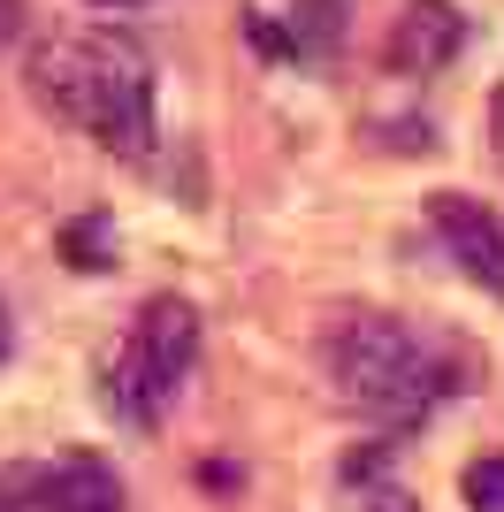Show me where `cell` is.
Returning <instances> with one entry per match:
<instances>
[{
    "mask_svg": "<svg viewBox=\"0 0 504 512\" xmlns=\"http://www.w3.org/2000/svg\"><path fill=\"white\" fill-rule=\"evenodd\" d=\"M321 375L359 421L420 428L466 390V352L428 321L405 314H344L321 337Z\"/></svg>",
    "mask_w": 504,
    "mask_h": 512,
    "instance_id": "1",
    "label": "cell"
},
{
    "mask_svg": "<svg viewBox=\"0 0 504 512\" xmlns=\"http://www.w3.org/2000/svg\"><path fill=\"white\" fill-rule=\"evenodd\" d=\"M23 85H31V100H39L54 123L84 130V138L100 153H115V161H146L153 138H161V115H153V62L123 39V31H77V39L31 46Z\"/></svg>",
    "mask_w": 504,
    "mask_h": 512,
    "instance_id": "2",
    "label": "cell"
},
{
    "mask_svg": "<svg viewBox=\"0 0 504 512\" xmlns=\"http://www.w3.org/2000/svg\"><path fill=\"white\" fill-rule=\"evenodd\" d=\"M191 367H199V306H191L184 291H146L138 314L123 321V344L107 352V375H100L107 421L153 436V428L176 413Z\"/></svg>",
    "mask_w": 504,
    "mask_h": 512,
    "instance_id": "3",
    "label": "cell"
},
{
    "mask_svg": "<svg viewBox=\"0 0 504 512\" xmlns=\"http://www.w3.org/2000/svg\"><path fill=\"white\" fill-rule=\"evenodd\" d=\"M0 512H130V497L100 451H62V459H8Z\"/></svg>",
    "mask_w": 504,
    "mask_h": 512,
    "instance_id": "4",
    "label": "cell"
},
{
    "mask_svg": "<svg viewBox=\"0 0 504 512\" xmlns=\"http://www.w3.org/2000/svg\"><path fill=\"white\" fill-rule=\"evenodd\" d=\"M428 230H436L443 260L459 268L482 299L504 306V207L474 192H428Z\"/></svg>",
    "mask_w": 504,
    "mask_h": 512,
    "instance_id": "5",
    "label": "cell"
},
{
    "mask_svg": "<svg viewBox=\"0 0 504 512\" xmlns=\"http://www.w3.org/2000/svg\"><path fill=\"white\" fill-rule=\"evenodd\" d=\"M466 39H474V23H466L459 0H405L390 16V39H382V69L390 77H436L466 54Z\"/></svg>",
    "mask_w": 504,
    "mask_h": 512,
    "instance_id": "6",
    "label": "cell"
},
{
    "mask_svg": "<svg viewBox=\"0 0 504 512\" xmlns=\"http://www.w3.org/2000/svg\"><path fill=\"white\" fill-rule=\"evenodd\" d=\"M54 253H62L77 276H107V268H115V214L107 207L69 214L62 230H54Z\"/></svg>",
    "mask_w": 504,
    "mask_h": 512,
    "instance_id": "7",
    "label": "cell"
},
{
    "mask_svg": "<svg viewBox=\"0 0 504 512\" xmlns=\"http://www.w3.org/2000/svg\"><path fill=\"white\" fill-rule=\"evenodd\" d=\"M459 497L466 512H504V451H482L459 467Z\"/></svg>",
    "mask_w": 504,
    "mask_h": 512,
    "instance_id": "8",
    "label": "cell"
},
{
    "mask_svg": "<svg viewBox=\"0 0 504 512\" xmlns=\"http://www.w3.org/2000/svg\"><path fill=\"white\" fill-rule=\"evenodd\" d=\"M489 146H497V161H504V85L489 92Z\"/></svg>",
    "mask_w": 504,
    "mask_h": 512,
    "instance_id": "9",
    "label": "cell"
},
{
    "mask_svg": "<svg viewBox=\"0 0 504 512\" xmlns=\"http://www.w3.org/2000/svg\"><path fill=\"white\" fill-rule=\"evenodd\" d=\"M367 512H420V505L405 490H375V497H367Z\"/></svg>",
    "mask_w": 504,
    "mask_h": 512,
    "instance_id": "10",
    "label": "cell"
},
{
    "mask_svg": "<svg viewBox=\"0 0 504 512\" xmlns=\"http://www.w3.org/2000/svg\"><path fill=\"white\" fill-rule=\"evenodd\" d=\"M16 360V321H8V299H0V367Z\"/></svg>",
    "mask_w": 504,
    "mask_h": 512,
    "instance_id": "11",
    "label": "cell"
},
{
    "mask_svg": "<svg viewBox=\"0 0 504 512\" xmlns=\"http://www.w3.org/2000/svg\"><path fill=\"white\" fill-rule=\"evenodd\" d=\"M84 8H107V16H130V8H146V0H84Z\"/></svg>",
    "mask_w": 504,
    "mask_h": 512,
    "instance_id": "12",
    "label": "cell"
},
{
    "mask_svg": "<svg viewBox=\"0 0 504 512\" xmlns=\"http://www.w3.org/2000/svg\"><path fill=\"white\" fill-rule=\"evenodd\" d=\"M8 31H16V0H0V39H8Z\"/></svg>",
    "mask_w": 504,
    "mask_h": 512,
    "instance_id": "13",
    "label": "cell"
}]
</instances>
